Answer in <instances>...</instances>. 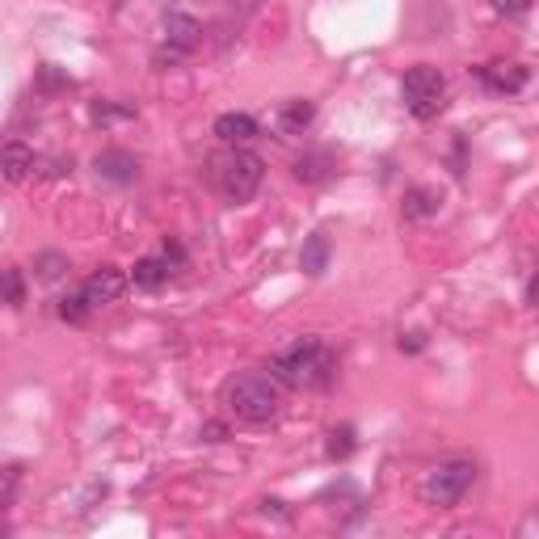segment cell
Instances as JSON below:
<instances>
[{"label": "cell", "mask_w": 539, "mask_h": 539, "mask_svg": "<svg viewBox=\"0 0 539 539\" xmlns=\"http://www.w3.org/2000/svg\"><path fill=\"white\" fill-rule=\"evenodd\" d=\"M350 451H354V430L350 426H337L329 434V459H346Z\"/></svg>", "instance_id": "ffe728a7"}, {"label": "cell", "mask_w": 539, "mask_h": 539, "mask_svg": "<svg viewBox=\"0 0 539 539\" xmlns=\"http://www.w3.org/2000/svg\"><path fill=\"white\" fill-rule=\"evenodd\" d=\"M333 173V161H329V152H308V156H299L295 161V177L299 182H325V177Z\"/></svg>", "instance_id": "2e32d148"}, {"label": "cell", "mask_w": 539, "mask_h": 539, "mask_svg": "<svg viewBox=\"0 0 539 539\" xmlns=\"http://www.w3.org/2000/svg\"><path fill=\"white\" fill-rule=\"evenodd\" d=\"M215 135L224 139L228 148H241V144H249V139L257 135V118L253 114H219L215 118Z\"/></svg>", "instance_id": "8fae6325"}, {"label": "cell", "mask_w": 539, "mask_h": 539, "mask_svg": "<svg viewBox=\"0 0 539 539\" xmlns=\"http://www.w3.org/2000/svg\"><path fill=\"white\" fill-rule=\"evenodd\" d=\"M283 379H278L270 367H253V371H236L224 384V405L232 417L241 422H270L283 405Z\"/></svg>", "instance_id": "6da1fadb"}, {"label": "cell", "mask_w": 539, "mask_h": 539, "mask_svg": "<svg viewBox=\"0 0 539 539\" xmlns=\"http://www.w3.org/2000/svg\"><path fill=\"white\" fill-rule=\"evenodd\" d=\"M472 485H476L472 459H447V464H434L422 476V502L434 506V510H455L468 497Z\"/></svg>", "instance_id": "277c9868"}, {"label": "cell", "mask_w": 539, "mask_h": 539, "mask_svg": "<svg viewBox=\"0 0 539 539\" xmlns=\"http://www.w3.org/2000/svg\"><path fill=\"white\" fill-rule=\"evenodd\" d=\"M97 173H102L106 177V182H118V186H131L135 182V177H139V161H135V156L131 152H102V156H97Z\"/></svg>", "instance_id": "30bf717a"}, {"label": "cell", "mask_w": 539, "mask_h": 539, "mask_svg": "<svg viewBox=\"0 0 539 539\" xmlns=\"http://www.w3.org/2000/svg\"><path fill=\"white\" fill-rule=\"evenodd\" d=\"M55 312H59V321H68V325H85V321H89V312H93V304L85 299V291H76V295H64V299H59Z\"/></svg>", "instance_id": "e0dca14e"}, {"label": "cell", "mask_w": 539, "mask_h": 539, "mask_svg": "<svg viewBox=\"0 0 539 539\" xmlns=\"http://www.w3.org/2000/svg\"><path fill=\"white\" fill-rule=\"evenodd\" d=\"M81 291H85V299L93 304V312L97 308H106V304H114L118 295L127 291V274L118 270V266H102V270H93L85 283H81Z\"/></svg>", "instance_id": "8992f818"}, {"label": "cell", "mask_w": 539, "mask_h": 539, "mask_svg": "<svg viewBox=\"0 0 539 539\" xmlns=\"http://www.w3.org/2000/svg\"><path fill=\"white\" fill-rule=\"evenodd\" d=\"M329 253H333V245H329V236H325V232L308 236L304 249H299V270L312 274V278H321V274L329 270Z\"/></svg>", "instance_id": "7c38bea8"}, {"label": "cell", "mask_w": 539, "mask_h": 539, "mask_svg": "<svg viewBox=\"0 0 539 539\" xmlns=\"http://www.w3.org/2000/svg\"><path fill=\"white\" fill-rule=\"evenodd\" d=\"M270 371L283 379L287 388H325L337 375V354L321 342V337H299L295 346H287L274 358Z\"/></svg>", "instance_id": "7a4b0ae2"}, {"label": "cell", "mask_w": 539, "mask_h": 539, "mask_svg": "<svg viewBox=\"0 0 539 539\" xmlns=\"http://www.w3.org/2000/svg\"><path fill=\"white\" fill-rule=\"evenodd\" d=\"M135 110H118V106H102V102H97L93 106V118H97V123H106V118H131Z\"/></svg>", "instance_id": "7402d4cb"}, {"label": "cell", "mask_w": 539, "mask_h": 539, "mask_svg": "<svg viewBox=\"0 0 539 539\" xmlns=\"http://www.w3.org/2000/svg\"><path fill=\"white\" fill-rule=\"evenodd\" d=\"M527 304H531V308H539V270L531 274V283H527Z\"/></svg>", "instance_id": "cb8c5ba5"}, {"label": "cell", "mask_w": 539, "mask_h": 539, "mask_svg": "<svg viewBox=\"0 0 539 539\" xmlns=\"http://www.w3.org/2000/svg\"><path fill=\"white\" fill-rule=\"evenodd\" d=\"M30 169H34V152L22 144V139H9L5 144V182H26L30 177Z\"/></svg>", "instance_id": "9a60e30c"}, {"label": "cell", "mask_w": 539, "mask_h": 539, "mask_svg": "<svg viewBox=\"0 0 539 539\" xmlns=\"http://www.w3.org/2000/svg\"><path fill=\"white\" fill-rule=\"evenodd\" d=\"M312 118H316V106L308 97H295V102L278 110V127H283V135H304L312 127Z\"/></svg>", "instance_id": "4fadbf2b"}, {"label": "cell", "mask_w": 539, "mask_h": 539, "mask_svg": "<svg viewBox=\"0 0 539 539\" xmlns=\"http://www.w3.org/2000/svg\"><path fill=\"white\" fill-rule=\"evenodd\" d=\"M401 97H405V110L417 118V123H430V118H438L447 106V76L434 64H413L401 81Z\"/></svg>", "instance_id": "5b68a950"}, {"label": "cell", "mask_w": 539, "mask_h": 539, "mask_svg": "<svg viewBox=\"0 0 539 539\" xmlns=\"http://www.w3.org/2000/svg\"><path fill=\"white\" fill-rule=\"evenodd\" d=\"M165 257H169V266L177 270V266H182V262H186V249H182V245H177V241H169V245H165Z\"/></svg>", "instance_id": "603a6c76"}, {"label": "cell", "mask_w": 539, "mask_h": 539, "mask_svg": "<svg viewBox=\"0 0 539 539\" xmlns=\"http://www.w3.org/2000/svg\"><path fill=\"white\" fill-rule=\"evenodd\" d=\"M262 177H266L262 156L249 152V148H228L211 161V182L228 203H249V198L257 194V186H262Z\"/></svg>", "instance_id": "3957f363"}, {"label": "cell", "mask_w": 539, "mask_h": 539, "mask_svg": "<svg viewBox=\"0 0 539 539\" xmlns=\"http://www.w3.org/2000/svg\"><path fill=\"white\" fill-rule=\"evenodd\" d=\"M5 299H9V308L26 304V283H22V270H17V266L5 270Z\"/></svg>", "instance_id": "d6986e66"}, {"label": "cell", "mask_w": 539, "mask_h": 539, "mask_svg": "<svg viewBox=\"0 0 539 539\" xmlns=\"http://www.w3.org/2000/svg\"><path fill=\"white\" fill-rule=\"evenodd\" d=\"M493 9H497V13L518 17V13H527V9H531V0H493Z\"/></svg>", "instance_id": "44dd1931"}, {"label": "cell", "mask_w": 539, "mask_h": 539, "mask_svg": "<svg viewBox=\"0 0 539 539\" xmlns=\"http://www.w3.org/2000/svg\"><path fill=\"white\" fill-rule=\"evenodd\" d=\"M198 22L194 17H186V13H165V47H169V64L173 59H182V55H190L194 47H198Z\"/></svg>", "instance_id": "52a82bcc"}, {"label": "cell", "mask_w": 539, "mask_h": 539, "mask_svg": "<svg viewBox=\"0 0 539 539\" xmlns=\"http://www.w3.org/2000/svg\"><path fill=\"white\" fill-rule=\"evenodd\" d=\"M527 68L523 64H506V59H497V64H485L481 68V81H485V89L489 93H518L527 85Z\"/></svg>", "instance_id": "ba28073f"}, {"label": "cell", "mask_w": 539, "mask_h": 539, "mask_svg": "<svg viewBox=\"0 0 539 539\" xmlns=\"http://www.w3.org/2000/svg\"><path fill=\"white\" fill-rule=\"evenodd\" d=\"M34 270H38V278H43V283H55V278L68 270V257H64V253H38Z\"/></svg>", "instance_id": "ac0fdd59"}, {"label": "cell", "mask_w": 539, "mask_h": 539, "mask_svg": "<svg viewBox=\"0 0 539 539\" xmlns=\"http://www.w3.org/2000/svg\"><path fill=\"white\" fill-rule=\"evenodd\" d=\"M169 274H173V266H169L165 253L161 257H139V262L131 266V283L139 291H161L169 283Z\"/></svg>", "instance_id": "9c48e42d"}, {"label": "cell", "mask_w": 539, "mask_h": 539, "mask_svg": "<svg viewBox=\"0 0 539 539\" xmlns=\"http://www.w3.org/2000/svg\"><path fill=\"white\" fill-rule=\"evenodd\" d=\"M438 207H443V194L430 190V186H413L401 203V215L405 219H430V215H438Z\"/></svg>", "instance_id": "5bb4252c"}]
</instances>
